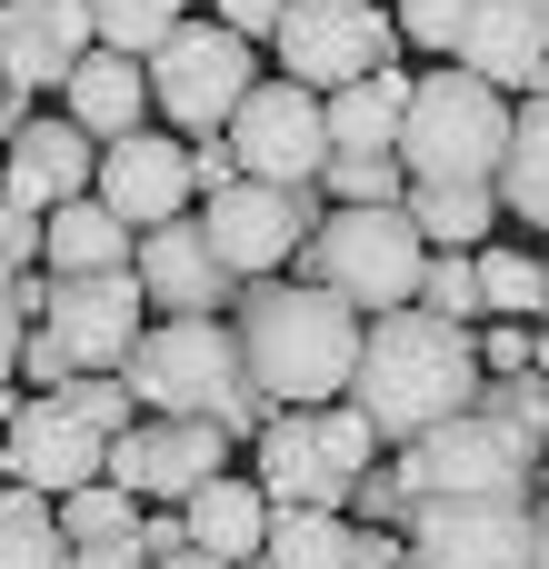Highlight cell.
<instances>
[{"label": "cell", "mask_w": 549, "mask_h": 569, "mask_svg": "<svg viewBox=\"0 0 549 569\" xmlns=\"http://www.w3.org/2000/svg\"><path fill=\"white\" fill-rule=\"evenodd\" d=\"M230 470V430L220 420H160V410H140L120 440H110V480L130 490V500H190L200 480H220Z\"/></svg>", "instance_id": "13"}, {"label": "cell", "mask_w": 549, "mask_h": 569, "mask_svg": "<svg viewBox=\"0 0 549 569\" xmlns=\"http://www.w3.org/2000/svg\"><path fill=\"white\" fill-rule=\"evenodd\" d=\"M180 20H190V0H90L100 50H130V60H150V50H160Z\"/></svg>", "instance_id": "32"}, {"label": "cell", "mask_w": 549, "mask_h": 569, "mask_svg": "<svg viewBox=\"0 0 549 569\" xmlns=\"http://www.w3.org/2000/svg\"><path fill=\"white\" fill-rule=\"evenodd\" d=\"M130 250H140V230H130L100 190L60 200V210L40 220V270H50V280H80V270H130Z\"/></svg>", "instance_id": "21"}, {"label": "cell", "mask_w": 549, "mask_h": 569, "mask_svg": "<svg viewBox=\"0 0 549 569\" xmlns=\"http://www.w3.org/2000/svg\"><path fill=\"white\" fill-rule=\"evenodd\" d=\"M60 540H70V550H100V540H140V500H130L120 480H80V490L60 500Z\"/></svg>", "instance_id": "31"}, {"label": "cell", "mask_w": 549, "mask_h": 569, "mask_svg": "<svg viewBox=\"0 0 549 569\" xmlns=\"http://www.w3.org/2000/svg\"><path fill=\"white\" fill-rule=\"evenodd\" d=\"M40 220H50V210H30V200H10V190H0V280L40 270Z\"/></svg>", "instance_id": "37"}, {"label": "cell", "mask_w": 549, "mask_h": 569, "mask_svg": "<svg viewBox=\"0 0 549 569\" xmlns=\"http://www.w3.org/2000/svg\"><path fill=\"white\" fill-rule=\"evenodd\" d=\"M280 10H290V0H210V20H230L240 40H270V30H280Z\"/></svg>", "instance_id": "43"}, {"label": "cell", "mask_w": 549, "mask_h": 569, "mask_svg": "<svg viewBox=\"0 0 549 569\" xmlns=\"http://www.w3.org/2000/svg\"><path fill=\"white\" fill-rule=\"evenodd\" d=\"M280 569H340L350 550V510H270V540H260Z\"/></svg>", "instance_id": "29"}, {"label": "cell", "mask_w": 549, "mask_h": 569, "mask_svg": "<svg viewBox=\"0 0 549 569\" xmlns=\"http://www.w3.org/2000/svg\"><path fill=\"white\" fill-rule=\"evenodd\" d=\"M130 230H160V220H180L190 200H200V180H190V140H170V130H120V140H100V180H90Z\"/></svg>", "instance_id": "17"}, {"label": "cell", "mask_w": 549, "mask_h": 569, "mask_svg": "<svg viewBox=\"0 0 549 569\" xmlns=\"http://www.w3.org/2000/svg\"><path fill=\"white\" fill-rule=\"evenodd\" d=\"M480 410L549 450V370H490V380H480Z\"/></svg>", "instance_id": "34"}, {"label": "cell", "mask_w": 549, "mask_h": 569, "mask_svg": "<svg viewBox=\"0 0 549 569\" xmlns=\"http://www.w3.org/2000/svg\"><path fill=\"white\" fill-rule=\"evenodd\" d=\"M0 490H10V440H0Z\"/></svg>", "instance_id": "49"}, {"label": "cell", "mask_w": 549, "mask_h": 569, "mask_svg": "<svg viewBox=\"0 0 549 569\" xmlns=\"http://www.w3.org/2000/svg\"><path fill=\"white\" fill-rule=\"evenodd\" d=\"M250 50H260V40H240L230 20H180V30L150 50V110H160L170 130H230V110H240L250 80H260Z\"/></svg>", "instance_id": "8"}, {"label": "cell", "mask_w": 549, "mask_h": 569, "mask_svg": "<svg viewBox=\"0 0 549 569\" xmlns=\"http://www.w3.org/2000/svg\"><path fill=\"white\" fill-rule=\"evenodd\" d=\"M530 550H540V569H549V490H530Z\"/></svg>", "instance_id": "46"}, {"label": "cell", "mask_w": 549, "mask_h": 569, "mask_svg": "<svg viewBox=\"0 0 549 569\" xmlns=\"http://www.w3.org/2000/svg\"><path fill=\"white\" fill-rule=\"evenodd\" d=\"M20 340H30V310L10 300V280H0V390L20 380Z\"/></svg>", "instance_id": "44"}, {"label": "cell", "mask_w": 549, "mask_h": 569, "mask_svg": "<svg viewBox=\"0 0 549 569\" xmlns=\"http://www.w3.org/2000/svg\"><path fill=\"white\" fill-rule=\"evenodd\" d=\"M130 270H140V290H150V310H160V320H220V310L240 300V280H230V260L210 250L200 210H180V220L140 230Z\"/></svg>", "instance_id": "15"}, {"label": "cell", "mask_w": 549, "mask_h": 569, "mask_svg": "<svg viewBox=\"0 0 549 569\" xmlns=\"http://www.w3.org/2000/svg\"><path fill=\"white\" fill-rule=\"evenodd\" d=\"M400 560H410V530H370V520H350L340 569H400Z\"/></svg>", "instance_id": "42"}, {"label": "cell", "mask_w": 549, "mask_h": 569, "mask_svg": "<svg viewBox=\"0 0 549 569\" xmlns=\"http://www.w3.org/2000/svg\"><path fill=\"white\" fill-rule=\"evenodd\" d=\"M320 220H330V190H280V180H250V170L200 200V230L230 260V280H280Z\"/></svg>", "instance_id": "9"}, {"label": "cell", "mask_w": 549, "mask_h": 569, "mask_svg": "<svg viewBox=\"0 0 549 569\" xmlns=\"http://www.w3.org/2000/svg\"><path fill=\"white\" fill-rule=\"evenodd\" d=\"M460 10H470V0H400L390 20H400L410 50H450V40H460Z\"/></svg>", "instance_id": "39"}, {"label": "cell", "mask_w": 549, "mask_h": 569, "mask_svg": "<svg viewBox=\"0 0 549 569\" xmlns=\"http://www.w3.org/2000/svg\"><path fill=\"white\" fill-rule=\"evenodd\" d=\"M90 50H100L90 0H0V70H10L20 100L30 90H60Z\"/></svg>", "instance_id": "19"}, {"label": "cell", "mask_w": 549, "mask_h": 569, "mask_svg": "<svg viewBox=\"0 0 549 569\" xmlns=\"http://www.w3.org/2000/svg\"><path fill=\"white\" fill-rule=\"evenodd\" d=\"M180 520H190V550H220V560H250L260 540H270V490L260 480H200L190 500H180Z\"/></svg>", "instance_id": "24"}, {"label": "cell", "mask_w": 549, "mask_h": 569, "mask_svg": "<svg viewBox=\"0 0 549 569\" xmlns=\"http://www.w3.org/2000/svg\"><path fill=\"white\" fill-rule=\"evenodd\" d=\"M360 310L330 300L320 280H240L230 300V340L250 360V380L280 400V410H320V400H350V370H360Z\"/></svg>", "instance_id": "2"}, {"label": "cell", "mask_w": 549, "mask_h": 569, "mask_svg": "<svg viewBox=\"0 0 549 569\" xmlns=\"http://www.w3.org/2000/svg\"><path fill=\"white\" fill-rule=\"evenodd\" d=\"M60 100H70V120H80L90 140L150 130V60H130V50H90V60L60 80Z\"/></svg>", "instance_id": "22"}, {"label": "cell", "mask_w": 549, "mask_h": 569, "mask_svg": "<svg viewBox=\"0 0 549 569\" xmlns=\"http://www.w3.org/2000/svg\"><path fill=\"white\" fill-rule=\"evenodd\" d=\"M480 340L460 330V320H440V310H380L370 330H360V370H350V400L380 420V440L390 450H410L420 430H440V420H460V410H480Z\"/></svg>", "instance_id": "1"}, {"label": "cell", "mask_w": 549, "mask_h": 569, "mask_svg": "<svg viewBox=\"0 0 549 569\" xmlns=\"http://www.w3.org/2000/svg\"><path fill=\"white\" fill-rule=\"evenodd\" d=\"M400 470H410L420 500H530L540 470H549V450L520 440L510 420H490V410H460V420L420 430V440L400 450Z\"/></svg>", "instance_id": "7"}, {"label": "cell", "mask_w": 549, "mask_h": 569, "mask_svg": "<svg viewBox=\"0 0 549 569\" xmlns=\"http://www.w3.org/2000/svg\"><path fill=\"white\" fill-rule=\"evenodd\" d=\"M410 560L420 569H540L530 500H420Z\"/></svg>", "instance_id": "14"}, {"label": "cell", "mask_w": 549, "mask_h": 569, "mask_svg": "<svg viewBox=\"0 0 549 569\" xmlns=\"http://www.w3.org/2000/svg\"><path fill=\"white\" fill-rule=\"evenodd\" d=\"M480 300H490V320H540V300H549V260L510 250V240H480Z\"/></svg>", "instance_id": "28"}, {"label": "cell", "mask_w": 549, "mask_h": 569, "mask_svg": "<svg viewBox=\"0 0 549 569\" xmlns=\"http://www.w3.org/2000/svg\"><path fill=\"white\" fill-rule=\"evenodd\" d=\"M480 370H540V330L530 320H480Z\"/></svg>", "instance_id": "38"}, {"label": "cell", "mask_w": 549, "mask_h": 569, "mask_svg": "<svg viewBox=\"0 0 549 569\" xmlns=\"http://www.w3.org/2000/svg\"><path fill=\"white\" fill-rule=\"evenodd\" d=\"M260 450V490L270 510H350V480L380 470V420L360 400H320V410H270V430L250 440Z\"/></svg>", "instance_id": "4"}, {"label": "cell", "mask_w": 549, "mask_h": 569, "mask_svg": "<svg viewBox=\"0 0 549 569\" xmlns=\"http://www.w3.org/2000/svg\"><path fill=\"white\" fill-rule=\"evenodd\" d=\"M120 380L140 390V410H160V420H220L230 440H260L270 410H280L250 380V360H240V340L220 320H150L140 350L120 360Z\"/></svg>", "instance_id": "3"}, {"label": "cell", "mask_w": 549, "mask_h": 569, "mask_svg": "<svg viewBox=\"0 0 549 569\" xmlns=\"http://www.w3.org/2000/svg\"><path fill=\"white\" fill-rule=\"evenodd\" d=\"M410 220H420V240L430 250H480L490 240V220H500V180H410V200H400Z\"/></svg>", "instance_id": "25"}, {"label": "cell", "mask_w": 549, "mask_h": 569, "mask_svg": "<svg viewBox=\"0 0 549 569\" xmlns=\"http://www.w3.org/2000/svg\"><path fill=\"white\" fill-rule=\"evenodd\" d=\"M40 330H50L80 370H120V360L140 350V330H150V290H140V270H80V280H50Z\"/></svg>", "instance_id": "12"}, {"label": "cell", "mask_w": 549, "mask_h": 569, "mask_svg": "<svg viewBox=\"0 0 549 569\" xmlns=\"http://www.w3.org/2000/svg\"><path fill=\"white\" fill-rule=\"evenodd\" d=\"M60 400H70V410H80V420H90V430H100V440H120V430H130V420H140V390H130V380H120V370H80V380H70V390H60Z\"/></svg>", "instance_id": "35"}, {"label": "cell", "mask_w": 549, "mask_h": 569, "mask_svg": "<svg viewBox=\"0 0 549 569\" xmlns=\"http://www.w3.org/2000/svg\"><path fill=\"white\" fill-rule=\"evenodd\" d=\"M320 190H330V210H390V200H410V170H400V150H340L320 170Z\"/></svg>", "instance_id": "30"}, {"label": "cell", "mask_w": 549, "mask_h": 569, "mask_svg": "<svg viewBox=\"0 0 549 569\" xmlns=\"http://www.w3.org/2000/svg\"><path fill=\"white\" fill-rule=\"evenodd\" d=\"M350 520H370V530H410V520H420L410 470H400V460H390V470H360V480H350Z\"/></svg>", "instance_id": "36"}, {"label": "cell", "mask_w": 549, "mask_h": 569, "mask_svg": "<svg viewBox=\"0 0 549 569\" xmlns=\"http://www.w3.org/2000/svg\"><path fill=\"white\" fill-rule=\"evenodd\" d=\"M60 560H70L60 500L30 490V480H10V490H0V569H60Z\"/></svg>", "instance_id": "27"}, {"label": "cell", "mask_w": 549, "mask_h": 569, "mask_svg": "<svg viewBox=\"0 0 549 569\" xmlns=\"http://www.w3.org/2000/svg\"><path fill=\"white\" fill-rule=\"evenodd\" d=\"M330 110V150H400V120H410V70H370V80H340L320 90Z\"/></svg>", "instance_id": "23"}, {"label": "cell", "mask_w": 549, "mask_h": 569, "mask_svg": "<svg viewBox=\"0 0 549 569\" xmlns=\"http://www.w3.org/2000/svg\"><path fill=\"white\" fill-rule=\"evenodd\" d=\"M70 380H80V360L30 320V340H20V390H70Z\"/></svg>", "instance_id": "40"}, {"label": "cell", "mask_w": 549, "mask_h": 569, "mask_svg": "<svg viewBox=\"0 0 549 569\" xmlns=\"http://www.w3.org/2000/svg\"><path fill=\"white\" fill-rule=\"evenodd\" d=\"M230 150H240L250 180H280V190H320V170L340 160L320 90L290 80V70H280V80H250V100L230 110Z\"/></svg>", "instance_id": "10"}, {"label": "cell", "mask_w": 549, "mask_h": 569, "mask_svg": "<svg viewBox=\"0 0 549 569\" xmlns=\"http://www.w3.org/2000/svg\"><path fill=\"white\" fill-rule=\"evenodd\" d=\"M280 70L310 80V90H340V80H370L400 60V20L380 0H290L280 30H270Z\"/></svg>", "instance_id": "11"}, {"label": "cell", "mask_w": 549, "mask_h": 569, "mask_svg": "<svg viewBox=\"0 0 549 569\" xmlns=\"http://www.w3.org/2000/svg\"><path fill=\"white\" fill-rule=\"evenodd\" d=\"M500 200L549 230V90H530L520 110H510V150H500Z\"/></svg>", "instance_id": "26"}, {"label": "cell", "mask_w": 549, "mask_h": 569, "mask_svg": "<svg viewBox=\"0 0 549 569\" xmlns=\"http://www.w3.org/2000/svg\"><path fill=\"white\" fill-rule=\"evenodd\" d=\"M60 569H150V550L140 540H100V550H70Z\"/></svg>", "instance_id": "45"}, {"label": "cell", "mask_w": 549, "mask_h": 569, "mask_svg": "<svg viewBox=\"0 0 549 569\" xmlns=\"http://www.w3.org/2000/svg\"><path fill=\"white\" fill-rule=\"evenodd\" d=\"M20 120H30V100H20V90H10V70H0V140H10Z\"/></svg>", "instance_id": "48"}, {"label": "cell", "mask_w": 549, "mask_h": 569, "mask_svg": "<svg viewBox=\"0 0 549 569\" xmlns=\"http://www.w3.org/2000/svg\"><path fill=\"white\" fill-rule=\"evenodd\" d=\"M450 60L490 90H520V100L549 90V0H470Z\"/></svg>", "instance_id": "18"}, {"label": "cell", "mask_w": 549, "mask_h": 569, "mask_svg": "<svg viewBox=\"0 0 549 569\" xmlns=\"http://www.w3.org/2000/svg\"><path fill=\"white\" fill-rule=\"evenodd\" d=\"M0 440H10V480H30V490H50V500H70L80 480H110V440H100L60 390H30V400L0 420Z\"/></svg>", "instance_id": "16"}, {"label": "cell", "mask_w": 549, "mask_h": 569, "mask_svg": "<svg viewBox=\"0 0 549 569\" xmlns=\"http://www.w3.org/2000/svg\"><path fill=\"white\" fill-rule=\"evenodd\" d=\"M500 150H510V90L470 80L460 60L410 80V120H400L410 180H500Z\"/></svg>", "instance_id": "6"}, {"label": "cell", "mask_w": 549, "mask_h": 569, "mask_svg": "<svg viewBox=\"0 0 549 569\" xmlns=\"http://www.w3.org/2000/svg\"><path fill=\"white\" fill-rule=\"evenodd\" d=\"M420 310L480 330V320H490V300H480V250H430V270H420Z\"/></svg>", "instance_id": "33"}, {"label": "cell", "mask_w": 549, "mask_h": 569, "mask_svg": "<svg viewBox=\"0 0 549 569\" xmlns=\"http://www.w3.org/2000/svg\"><path fill=\"white\" fill-rule=\"evenodd\" d=\"M420 270H430V240L420 220L390 200V210H330L310 240H300V280H320L330 300H350L360 320L380 310H410L420 300Z\"/></svg>", "instance_id": "5"}, {"label": "cell", "mask_w": 549, "mask_h": 569, "mask_svg": "<svg viewBox=\"0 0 549 569\" xmlns=\"http://www.w3.org/2000/svg\"><path fill=\"white\" fill-rule=\"evenodd\" d=\"M190 180H200V200L240 180V150H230V130H190Z\"/></svg>", "instance_id": "41"}, {"label": "cell", "mask_w": 549, "mask_h": 569, "mask_svg": "<svg viewBox=\"0 0 549 569\" xmlns=\"http://www.w3.org/2000/svg\"><path fill=\"white\" fill-rule=\"evenodd\" d=\"M0 150H10V160H0V190H10V200H30V210H60V200H80V190L100 180V140H90L70 110H60V120H40V110H30Z\"/></svg>", "instance_id": "20"}, {"label": "cell", "mask_w": 549, "mask_h": 569, "mask_svg": "<svg viewBox=\"0 0 549 569\" xmlns=\"http://www.w3.org/2000/svg\"><path fill=\"white\" fill-rule=\"evenodd\" d=\"M150 569H240V560H220V550H170V560H150Z\"/></svg>", "instance_id": "47"}, {"label": "cell", "mask_w": 549, "mask_h": 569, "mask_svg": "<svg viewBox=\"0 0 549 569\" xmlns=\"http://www.w3.org/2000/svg\"><path fill=\"white\" fill-rule=\"evenodd\" d=\"M540 320H549V300H540Z\"/></svg>", "instance_id": "50"}]
</instances>
